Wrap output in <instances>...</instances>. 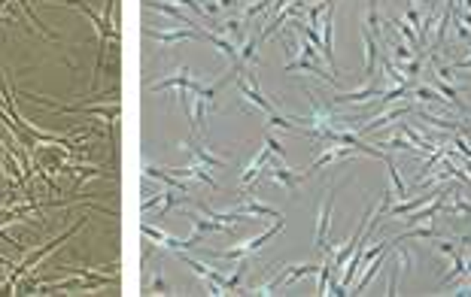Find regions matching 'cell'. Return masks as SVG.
Returning a JSON list of instances; mask_svg holds the SVG:
<instances>
[{
    "instance_id": "obj_1",
    "label": "cell",
    "mask_w": 471,
    "mask_h": 297,
    "mask_svg": "<svg viewBox=\"0 0 471 297\" xmlns=\"http://www.w3.org/2000/svg\"><path fill=\"white\" fill-rule=\"evenodd\" d=\"M283 222L286 218L280 216V218H273V225L268 227V231H262L258 237H253V240H247V243H240L238 249H225V252H216V258H225V261H240V258H249L253 252H258V249L265 246L271 237H277L280 234V227H283Z\"/></svg>"
},
{
    "instance_id": "obj_2",
    "label": "cell",
    "mask_w": 471,
    "mask_h": 297,
    "mask_svg": "<svg viewBox=\"0 0 471 297\" xmlns=\"http://www.w3.org/2000/svg\"><path fill=\"white\" fill-rule=\"evenodd\" d=\"M340 185H347V182H340ZM338 185V188H340ZM338 188L334 192L325 194L323 201V209H319V227H316V249L319 252L329 255V227H331V207H334V194H338Z\"/></svg>"
},
{
    "instance_id": "obj_3",
    "label": "cell",
    "mask_w": 471,
    "mask_h": 297,
    "mask_svg": "<svg viewBox=\"0 0 471 297\" xmlns=\"http://www.w3.org/2000/svg\"><path fill=\"white\" fill-rule=\"evenodd\" d=\"M362 34V45H365V67H362V79L371 82L377 76V61H380V40L371 34L368 28L359 30Z\"/></svg>"
},
{
    "instance_id": "obj_4",
    "label": "cell",
    "mask_w": 471,
    "mask_h": 297,
    "mask_svg": "<svg viewBox=\"0 0 471 297\" xmlns=\"http://www.w3.org/2000/svg\"><path fill=\"white\" fill-rule=\"evenodd\" d=\"M238 91H240V94L247 97V101L253 103V106H258L262 112H268V116H273V112H277V106H273L268 97H265L262 91H258V85H256L253 76H249V79H247V76H238Z\"/></svg>"
},
{
    "instance_id": "obj_5",
    "label": "cell",
    "mask_w": 471,
    "mask_h": 297,
    "mask_svg": "<svg viewBox=\"0 0 471 297\" xmlns=\"http://www.w3.org/2000/svg\"><path fill=\"white\" fill-rule=\"evenodd\" d=\"M265 173H268V179H273V182H280V185H286L289 192H298V185L304 179H310L307 173H295V170H289V167H283V164H277V161H271L268 167H265Z\"/></svg>"
},
{
    "instance_id": "obj_6",
    "label": "cell",
    "mask_w": 471,
    "mask_h": 297,
    "mask_svg": "<svg viewBox=\"0 0 471 297\" xmlns=\"http://www.w3.org/2000/svg\"><path fill=\"white\" fill-rule=\"evenodd\" d=\"M319 28H323V58L334 67V49H331V45H334V40H331V34H334V0H329V6H325ZM334 73H340L338 67H334Z\"/></svg>"
},
{
    "instance_id": "obj_7",
    "label": "cell",
    "mask_w": 471,
    "mask_h": 297,
    "mask_svg": "<svg viewBox=\"0 0 471 297\" xmlns=\"http://www.w3.org/2000/svg\"><path fill=\"white\" fill-rule=\"evenodd\" d=\"M140 234L143 237H149V240H155V246L171 249V252H186V249H192V243L189 240H177L173 234H164V231H158V227H152V225H140Z\"/></svg>"
},
{
    "instance_id": "obj_8",
    "label": "cell",
    "mask_w": 471,
    "mask_h": 297,
    "mask_svg": "<svg viewBox=\"0 0 471 297\" xmlns=\"http://www.w3.org/2000/svg\"><path fill=\"white\" fill-rule=\"evenodd\" d=\"M273 158H277V155H273L271 149H262V152H258L253 161L247 164V170H243V176H240V188H249V185H253V182H256L258 176H262L265 167H268V164L273 161Z\"/></svg>"
},
{
    "instance_id": "obj_9",
    "label": "cell",
    "mask_w": 471,
    "mask_h": 297,
    "mask_svg": "<svg viewBox=\"0 0 471 297\" xmlns=\"http://www.w3.org/2000/svg\"><path fill=\"white\" fill-rule=\"evenodd\" d=\"M410 112H416L414 106H395V110H390V112H377L374 119L368 121L365 127H359V136H365V134H371V131H377V127H386V125H392L395 119H401V116H410Z\"/></svg>"
},
{
    "instance_id": "obj_10",
    "label": "cell",
    "mask_w": 471,
    "mask_h": 297,
    "mask_svg": "<svg viewBox=\"0 0 471 297\" xmlns=\"http://www.w3.org/2000/svg\"><path fill=\"white\" fill-rule=\"evenodd\" d=\"M228 216H231V222L238 225V218H249V216H268V218H280V209L268 207V203H258V201H247V203H240L238 209H231V212H228Z\"/></svg>"
},
{
    "instance_id": "obj_11",
    "label": "cell",
    "mask_w": 471,
    "mask_h": 297,
    "mask_svg": "<svg viewBox=\"0 0 471 297\" xmlns=\"http://www.w3.org/2000/svg\"><path fill=\"white\" fill-rule=\"evenodd\" d=\"M143 173H146L149 179H158V182H162V185H167V188H171V192H177V194H192V192H189V185H186V182H182L180 176H173V173L167 170V167L162 170V167H152V164H149Z\"/></svg>"
},
{
    "instance_id": "obj_12",
    "label": "cell",
    "mask_w": 471,
    "mask_h": 297,
    "mask_svg": "<svg viewBox=\"0 0 471 297\" xmlns=\"http://www.w3.org/2000/svg\"><path fill=\"white\" fill-rule=\"evenodd\" d=\"M182 149L189 152V158H192L195 164H201V167H222L225 164V158H219V155H210V152H204L201 146H198V143H182Z\"/></svg>"
},
{
    "instance_id": "obj_13",
    "label": "cell",
    "mask_w": 471,
    "mask_h": 297,
    "mask_svg": "<svg viewBox=\"0 0 471 297\" xmlns=\"http://www.w3.org/2000/svg\"><path fill=\"white\" fill-rule=\"evenodd\" d=\"M380 94H383V91L374 85V79H371V82H365V88H359V91L334 94V103H359V101H371V97H380Z\"/></svg>"
},
{
    "instance_id": "obj_14",
    "label": "cell",
    "mask_w": 471,
    "mask_h": 297,
    "mask_svg": "<svg viewBox=\"0 0 471 297\" xmlns=\"http://www.w3.org/2000/svg\"><path fill=\"white\" fill-rule=\"evenodd\" d=\"M177 203H180V197H177V194H171V192H162V194H152V197H146V201L140 203V212H152V209L164 212V209L177 207Z\"/></svg>"
},
{
    "instance_id": "obj_15",
    "label": "cell",
    "mask_w": 471,
    "mask_h": 297,
    "mask_svg": "<svg viewBox=\"0 0 471 297\" xmlns=\"http://www.w3.org/2000/svg\"><path fill=\"white\" fill-rule=\"evenodd\" d=\"M380 0H368V15H365V28L371 30V34L380 40V45H386V30L380 25Z\"/></svg>"
},
{
    "instance_id": "obj_16",
    "label": "cell",
    "mask_w": 471,
    "mask_h": 297,
    "mask_svg": "<svg viewBox=\"0 0 471 297\" xmlns=\"http://www.w3.org/2000/svg\"><path fill=\"white\" fill-rule=\"evenodd\" d=\"M386 21H390V25H392L395 30H398V34H401V40H405V43L410 45V49H423V45H420V37H416V34H414V28H410V25H407V21L395 19V15H392V12H386Z\"/></svg>"
},
{
    "instance_id": "obj_17",
    "label": "cell",
    "mask_w": 471,
    "mask_h": 297,
    "mask_svg": "<svg viewBox=\"0 0 471 297\" xmlns=\"http://www.w3.org/2000/svg\"><path fill=\"white\" fill-rule=\"evenodd\" d=\"M386 167H390V179H392V188H395V197L398 201H407V185L401 182V176H398V164H395V158L386 152Z\"/></svg>"
},
{
    "instance_id": "obj_18",
    "label": "cell",
    "mask_w": 471,
    "mask_h": 297,
    "mask_svg": "<svg viewBox=\"0 0 471 297\" xmlns=\"http://www.w3.org/2000/svg\"><path fill=\"white\" fill-rule=\"evenodd\" d=\"M146 6H152V10H158V12H164V15H171V19L182 21V25H195V19H189V12L177 10V6H171V3H162V0H149Z\"/></svg>"
},
{
    "instance_id": "obj_19",
    "label": "cell",
    "mask_w": 471,
    "mask_h": 297,
    "mask_svg": "<svg viewBox=\"0 0 471 297\" xmlns=\"http://www.w3.org/2000/svg\"><path fill=\"white\" fill-rule=\"evenodd\" d=\"M444 209L456 218H471V201H465V194H456L453 203H444Z\"/></svg>"
},
{
    "instance_id": "obj_20",
    "label": "cell",
    "mask_w": 471,
    "mask_h": 297,
    "mask_svg": "<svg viewBox=\"0 0 471 297\" xmlns=\"http://www.w3.org/2000/svg\"><path fill=\"white\" fill-rule=\"evenodd\" d=\"M414 97H416V101H423V103H438V106H447V101L438 94V88H432V85H414Z\"/></svg>"
},
{
    "instance_id": "obj_21",
    "label": "cell",
    "mask_w": 471,
    "mask_h": 297,
    "mask_svg": "<svg viewBox=\"0 0 471 297\" xmlns=\"http://www.w3.org/2000/svg\"><path fill=\"white\" fill-rule=\"evenodd\" d=\"M225 40H231V43H243L247 40V25H243L240 19H231V21H225Z\"/></svg>"
},
{
    "instance_id": "obj_22",
    "label": "cell",
    "mask_w": 471,
    "mask_h": 297,
    "mask_svg": "<svg viewBox=\"0 0 471 297\" xmlns=\"http://www.w3.org/2000/svg\"><path fill=\"white\" fill-rule=\"evenodd\" d=\"M258 61V37H249V40H243L240 45V64H256Z\"/></svg>"
},
{
    "instance_id": "obj_23",
    "label": "cell",
    "mask_w": 471,
    "mask_h": 297,
    "mask_svg": "<svg viewBox=\"0 0 471 297\" xmlns=\"http://www.w3.org/2000/svg\"><path fill=\"white\" fill-rule=\"evenodd\" d=\"M429 201H432V194H423V197H414V201H405V203H398V207H390V216H405V212H414V209L425 207Z\"/></svg>"
},
{
    "instance_id": "obj_24",
    "label": "cell",
    "mask_w": 471,
    "mask_h": 297,
    "mask_svg": "<svg viewBox=\"0 0 471 297\" xmlns=\"http://www.w3.org/2000/svg\"><path fill=\"white\" fill-rule=\"evenodd\" d=\"M329 283H331V258H325L319 264V283H316V294H329Z\"/></svg>"
},
{
    "instance_id": "obj_25",
    "label": "cell",
    "mask_w": 471,
    "mask_h": 297,
    "mask_svg": "<svg viewBox=\"0 0 471 297\" xmlns=\"http://www.w3.org/2000/svg\"><path fill=\"white\" fill-rule=\"evenodd\" d=\"M392 55H395V61H398V64H407V61L416 55V49H410L405 40H398V43H392Z\"/></svg>"
},
{
    "instance_id": "obj_26",
    "label": "cell",
    "mask_w": 471,
    "mask_h": 297,
    "mask_svg": "<svg viewBox=\"0 0 471 297\" xmlns=\"http://www.w3.org/2000/svg\"><path fill=\"white\" fill-rule=\"evenodd\" d=\"M265 146H268V149H271L277 158H286V146H283V143H280V140H277V136H273L271 131L265 134Z\"/></svg>"
},
{
    "instance_id": "obj_27",
    "label": "cell",
    "mask_w": 471,
    "mask_h": 297,
    "mask_svg": "<svg viewBox=\"0 0 471 297\" xmlns=\"http://www.w3.org/2000/svg\"><path fill=\"white\" fill-rule=\"evenodd\" d=\"M416 3L423 6V15H438L441 10V0H416Z\"/></svg>"
},
{
    "instance_id": "obj_28",
    "label": "cell",
    "mask_w": 471,
    "mask_h": 297,
    "mask_svg": "<svg viewBox=\"0 0 471 297\" xmlns=\"http://www.w3.org/2000/svg\"><path fill=\"white\" fill-rule=\"evenodd\" d=\"M152 291H155V294H167V283H164V276H155V279H152Z\"/></svg>"
},
{
    "instance_id": "obj_29",
    "label": "cell",
    "mask_w": 471,
    "mask_h": 297,
    "mask_svg": "<svg viewBox=\"0 0 471 297\" xmlns=\"http://www.w3.org/2000/svg\"><path fill=\"white\" fill-rule=\"evenodd\" d=\"M0 267H3V270H12V261H6V258L0 255Z\"/></svg>"
},
{
    "instance_id": "obj_30",
    "label": "cell",
    "mask_w": 471,
    "mask_h": 297,
    "mask_svg": "<svg viewBox=\"0 0 471 297\" xmlns=\"http://www.w3.org/2000/svg\"><path fill=\"white\" fill-rule=\"evenodd\" d=\"M462 10H468V12H471V0H462Z\"/></svg>"
},
{
    "instance_id": "obj_31",
    "label": "cell",
    "mask_w": 471,
    "mask_h": 297,
    "mask_svg": "<svg viewBox=\"0 0 471 297\" xmlns=\"http://www.w3.org/2000/svg\"><path fill=\"white\" fill-rule=\"evenodd\" d=\"M234 3H238V0H222V6H234Z\"/></svg>"
}]
</instances>
